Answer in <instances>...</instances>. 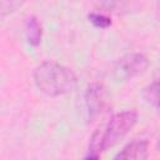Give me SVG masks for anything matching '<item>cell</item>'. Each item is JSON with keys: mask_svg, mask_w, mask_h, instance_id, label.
Wrapping results in <instances>:
<instances>
[{"mask_svg": "<svg viewBox=\"0 0 160 160\" xmlns=\"http://www.w3.org/2000/svg\"><path fill=\"white\" fill-rule=\"evenodd\" d=\"M138 112L135 110H125L110 118L104 128L94 131L90 138L86 159H98L101 152L116 145L136 124Z\"/></svg>", "mask_w": 160, "mask_h": 160, "instance_id": "6da1fadb", "label": "cell"}, {"mask_svg": "<svg viewBox=\"0 0 160 160\" xmlns=\"http://www.w3.org/2000/svg\"><path fill=\"white\" fill-rule=\"evenodd\" d=\"M36 88L50 98L71 92L78 85V78L72 70L55 61H42L34 70Z\"/></svg>", "mask_w": 160, "mask_h": 160, "instance_id": "7a4b0ae2", "label": "cell"}, {"mask_svg": "<svg viewBox=\"0 0 160 160\" xmlns=\"http://www.w3.org/2000/svg\"><path fill=\"white\" fill-rule=\"evenodd\" d=\"M150 62L149 59L140 52H132L120 58L112 69V78L118 82H125L142 75Z\"/></svg>", "mask_w": 160, "mask_h": 160, "instance_id": "3957f363", "label": "cell"}, {"mask_svg": "<svg viewBox=\"0 0 160 160\" xmlns=\"http://www.w3.org/2000/svg\"><path fill=\"white\" fill-rule=\"evenodd\" d=\"M85 109L88 114V120L94 121L104 109V89L100 84H91L88 86L85 95Z\"/></svg>", "mask_w": 160, "mask_h": 160, "instance_id": "277c9868", "label": "cell"}, {"mask_svg": "<svg viewBox=\"0 0 160 160\" xmlns=\"http://www.w3.org/2000/svg\"><path fill=\"white\" fill-rule=\"evenodd\" d=\"M149 158V142L144 139L126 144L121 151L115 155L120 160H145Z\"/></svg>", "mask_w": 160, "mask_h": 160, "instance_id": "5b68a950", "label": "cell"}, {"mask_svg": "<svg viewBox=\"0 0 160 160\" xmlns=\"http://www.w3.org/2000/svg\"><path fill=\"white\" fill-rule=\"evenodd\" d=\"M25 36L28 42L36 48L40 45L42 39V26L35 16H29L25 20Z\"/></svg>", "mask_w": 160, "mask_h": 160, "instance_id": "8992f818", "label": "cell"}, {"mask_svg": "<svg viewBox=\"0 0 160 160\" xmlns=\"http://www.w3.org/2000/svg\"><path fill=\"white\" fill-rule=\"evenodd\" d=\"M142 98L150 106L160 111V78L154 80L144 89Z\"/></svg>", "mask_w": 160, "mask_h": 160, "instance_id": "52a82bcc", "label": "cell"}, {"mask_svg": "<svg viewBox=\"0 0 160 160\" xmlns=\"http://www.w3.org/2000/svg\"><path fill=\"white\" fill-rule=\"evenodd\" d=\"M88 19L98 29H108L112 24L111 19L102 12H90L88 15Z\"/></svg>", "mask_w": 160, "mask_h": 160, "instance_id": "ba28073f", "label": "cell"}, {"mask_svg": "<svg viewBox=\"0 0 160 160\" xmlns=\"http://www.w3.org/2000/svg\"><path fill=\"white\" fill-rule=\"evenodd\" d=\"M24 2L25 0H1V15L5 16L10 12L16 11Z\"/></svg>", "mask_w": 160, "mask_h": 160, "instance_id": "9c48e42d", "label": "cell"}, {"mask_svg": "<svg viewBox=\"0 0 160 160\" xmlns=\"http://www.w3.org/2000/svg\"><path fill=\"white\" fill-rule=\"evenodd\" d=\"M95 6L100 9V11H110L115 9L116 0H92Z\"/></svg>", "mask_w": 160, "mask_h": 160, "instance_id": "30bf717a", "label": "cell"}, {"mask_svg": "<svg viewBox=\"0 0 160 160\" xmlns=\"http://www.w3.org/2000/svg\"><path fill=\"white\" fill-rule=\"evenodd\" d=\"M156 18L160 20V0H156Z\"/></svg>", "mask_w": 160, "mask_h": 160, "instance_id": "8fae6325", "label": "cell"}, {"mask_svg": "<svg viewBox=\"0 0 160 160\" xmlns=\"http://www.w3.org/2000/svg\"><path fill=\"white\" fill-rule=\"evenodd\" d=\"M156 148L160 149V135H159V138H158V140H156Z\"/></svg>", "mask_w": 160, "mask_h": 160, "instance_id": "7c38bea8", "label": "cell"}]
</instances>
